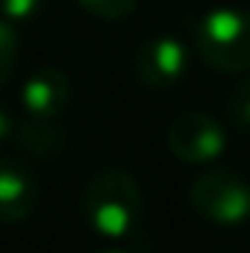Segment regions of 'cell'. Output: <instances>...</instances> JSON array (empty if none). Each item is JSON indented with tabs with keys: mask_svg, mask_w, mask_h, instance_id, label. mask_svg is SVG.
Here are the masks:
<instances>
[{
	"mask_svg": "<svg viewBox=\"0 0 250 253\" xmlns=\"http://www.w3.org/2000/svg\"><path fill=\"white\" fill-rule=\"evenodd\" d=\"M80 209H83L85 224L103 242L124 245L138 230V221L144 215L141 186L124 168H103L85 183Z\"/></svg>",
	"mask_w": 250,
	"mask_h": 253,
	"instance_id": "1",
	"label": "cell"
},
{
	"mask_svg": "<svg viewBox=\"0 0 250 253\" xmlns=\"http://www.w3.org/2000/svg\"><path fill=\"white\" fill-rule=\"evenodd\" d=\"M194 50L221 74L250 71V9L218 6L203 12L191 27Z\"/></svg>",
	"mask_w": 250,
	"mask_h": 253,
	"instance_id": "2",
	"label": "cell"
},
{
	"mask_svg": "<svg viewBox=\"0 0 250 253\" xmlns=\"http://www.w3.org/2000/svg\"><path fill=\"white\" fill-rule=\"evenodd\" d=\"M191 209L218 227H239L250 218V186L233 171H203L188 186Z\"/></svg>",
	"mask_w": 250,
	"mask_h": 253,
	"instance_id": "3",
	"label": "cell"
},
{
	"mask_svg": "<svg viewBox=\"0 0 250 253\" xmlns=\"http://www.w3.org/2000/svg\"><path fill=\"white\" fill-rule=\"evenodd\" d=\"M165 144H168L171 156H177L180 162L206 165L224 153L227 132L206 112H183L171 121L168 132H165Z\"/></svg>",
	"mask_w": 250,
	"mask_h": 253,
	"instance_id": "4",
	"label": "cell"
},
{
	"mask_svg": "<svg viewBox=\"0 0 250 253\" xmlns=\"http://www.w3.org/2000/svg\"><path fill=\"white\" fill-rule=\"evenodd\" d=\"M132 71L147 88H171L188 74V47L177 36H153L138 47Z\"/></svg>",
	"mask_w": 250,
	"mask_h": 253,
	"instance_id": "5",
	"label": "cell"
},
{
	"mask_svg": "<svg viewBox=\"0 0 250 253\" xmlns=\"http://www.w3.org/2000/svg\"><path fill=\"white\" fill-rule=\"evenodd\" d=\"M21 103L27 118L56 121L71 103V80L59 68H39L21 85Z\"/></svg>",
	"mask_w": 250,
	"mask_h": 253,
	"instance_id": "6",
	"label": "cell"
},
{
	"mask_svg": "<svg viewBox=\"0 0 250 253\" xmlns=\"http://www.w3.org/2000/svg\"><path fill=\"white\" fill-rule=\"evenodd\" d=\"M39 203L33 171L15 159H0V224H21Z\"/></svg>",
	"mask_w": 250,
	"mask_h": 253,
	"instance_id": "7",
	"label": "cell"
},
{
	"mask_svg": "<svg viewBox=\"0 0 250 253\" xmlns=\"http://www.w3.org/2000/svg\"><path fill=\"white\" fill-rule=\"evenodd\" d=\"M15 135L30 153H56L65 141L62 129L53 121H36V118H27L24 124H15Z\"/></svg>",
	"mask_w": 250,
	"mask_h": 253,
	"instance_id": "8",
	"label": "cell"
},
{
	"mask_svg": "<svg viewBox=\"0 0 250 253\" xmlns=\"http://www.w3.org/2000/svg\"><path fill=\"white\" fill-rule=\"evenodd\" d=\"M18 50H21V39H18L12 21L0 18V88H3V85L9 83V77L15 74Z\"/></svg>",
	"mask_w": 250,
	"mask_h": 253,
	"instance_id": "9",
	"label": "cell"
},
{
	"mask_svg": "<svg viewBox=\"0 0 250 253\" xmlns=\"http://www.w3.org/2000/svg\"><path fill=\"white\" fill-rule=\"evenodd\" d=\"M80 9L100 21H124L138 9V0H77Z\"/></svg>",
	"mask_w": 250,
	"mask_h": 253,
	"instance_id": "10",
	"label": "cell"
},
{
	"mask_svg": "<svg viewBox=\"0 0 250 253\" xmlns=\"http://www.w3.org/2000/svg\"><path fill=\"white\" fill-rule=\"evenodd\" d=\"M230 118L239 129L250 132V77L242 80L230 94Z\"/></svg>",
	"mask_w": 250,
	"mask_h": 253,
	"instance_id": "11",
	"label": "cell"
},
{
	"mask_svg": "<svg viewBox=\"0 0 250 253\" xmlns=\"http://www.w3.org/2000/svg\"><path fill=\"white\" fill-rule=\"evenodd\" d=\"M47 6V0H0V15L6 21H33L36 15H42V9Z\"/></svg>",
	"mask_w": 250,
	"mask_h": 253,
	"instance_id": "12",
	"label": "cell"
},
{
	"mask_svg": "<svg viewBox=\"0 0 250 253\" xmlns=\"http://www.w3.org/2000/svg\"><path fill=\"white\" fill-rule=\"evenodd\" d=\"M12 135H15V118L9 115V109L0 106V144H3L6 138H12Z\"/></svg>",
	"mask_w": 250,
	"mask_h": 253,
	"instance_id": "13",
	"label": "cell"
},
{
	"mask_svg": "<svg viewBox=\"0 0 250 253\" xmlns=\"http://www.w3.org/2000/svg\"><path fill=\"white\" fill-rule=\"evenodd\" d=\"M97 253H129L126 248H118V242H112V248H103V251H97Z\"/></svg>",
	"mask_w": 250,
	"mask_h": 253,
	"instance_id": "14",
	"label": "cell"
}]
</instances>
